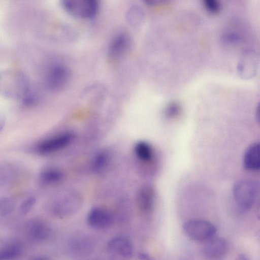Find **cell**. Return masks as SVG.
Returning a JSON list of instances; mask_svg holds the SVG:
<instances>
[{"mask_svg": "<svg viewBox=\"0 0 260 260\" xmlns=\"http://www.w3.org/2000/svg\"><path fill=\"white\" fill-rule=\"evenodd\" d=\"M259 184L255 181L243 179L237 182L233 187V196L239 207L244 209L251 208L259 194Z\"/></svg>", "mask_w": 260, "mask_h": 260, "instance_id": "3957f363", "label": "cell"}, {"mask_svg": "<svg viewBox=\"0 0 260 260\" xmlns=\"http://www.w3.org/2000/svg\"><path fill=\"white\" fill-rule=\"evenodd\" d=\"M13 176V170L10 166L0 165V186L9 183Z\"/></svg>", "mask_w": 260, "mask_h": 260, "instance_id": "603a6c76", "label": "cell"}, {"mask_svg": "<svg viewBox=\"0 0 260 260\" xmlns=\"http://www.w3.org/2000/svg\"><path fill=\"white\" fill-rule=\"evenodd\" d=\"M132 44L131 37L125 31L116 33L108 47V57L112 62L118 61L127 52Z\"/></svg>", "mask_w": 260, "mask_h": 260, "instance_id": "52a82bcc", "label": "cell"}, {"mask_svg": "<svg viewBox=\"0 0 260 260\" xmlns=\"http://www.w3.org/2000/svg\"><path fill=\"white\" fill-rule=\"evenodd\" d=\"M205 242L202 248V252L208 257H219L223 256L227 251V242L222 238L213 237Z\"/></svg>", "mask_w": 260, "mask_h": 260, "instance_id": "4fadbf2b", "label": "cell"}, {"mask_svg": "<svg viewBox=\"0 0 260 260\" xmlns=\"http://www.w3.org/2000/svg\"><path fill=\"white\" fill-rule=\"evenodd\" d=\"M82 200L75 192H68L56 200L53 203L52 211L56 215L67 216L77 211L81 207Z\"/></svg>", "mask_w": 260, "mask_h": 260, "instance_id": "ba28073f", "label": "cell"}, {"mask_svg": "<svg viewBox=\"0 0 260 260\" xmlns=\"http://www.w3.org/2000/svg\"><path fill=\"white\" fill-rule=\"evenodd\" d=\"M145 14L143 9L138 5H133L127 10L125 18L127 23L133 27L141 25L144 20Z\"/></svg>", "mask_w": 260, "mask_h": 260, "instance_id": "d6986e66", "label": "cell"}, {"mask_svg": "<svg viewBox=\"0 0 260 260\" xmlns=\"http://www.w3.org/2000/svg\"><path fill=\"white\" fill-rule=\"evenodd\" d=\"M63 178V173L59 169L49 167L43 169L39 175V180L42 185H50L59 182Z\"/></svg>", "mask_w": 260, "mask_h": 260, "instance_id": "e0dca14e", "label": "cell"}, {"mask_svg": "<svg viewBox=\"0 0 260 260\" xmlns=\"http://www.w3.org/2000/svg\"><path fill=\"white\" fill-rule=\"evenodd\" d=\"M26 235L35 242H43L47 240L51 235L49 225L40 219H32L29 220L25 228Z\"/></svg>", "mask_w": 260, "mask_h": 260, "instance_id": "9c48e42d", "label": "cell"}, {"mask_svg": "<svg viewBox=\"0 0 260 260\" xmlns=\"http://www.w3.org/2000/svg\"><path fill=\"white\" fill-rule=\"evenodd\" d=\"M74 138L75 134L72 132L60 133L39 142L35 146V151L41 155L51 154L68 146Z\"/></svg>", "mask_w": 260, "mask_h": 260, "instance_id": "277c9868", "label": "cell"}, {"mask_svg": "<svg viewBox=\"0 0 260 260\" xmlns=\"http://www.w3.org/2000/svg\"><path fill=\"white\" fill-rule=\"evenodd\" d=\"M24 252L23 245L19 242H13L0 248V260H12L20 257Z\"/></svg>", "mask_w": 260, "mask_h": 260, "instance_id": "ac0fdd59", "label": "cell"}, {"mask_svg": "<svg viewBox=\"0 0 260 260\" xmlns=\"http://www.w3.org/2000/svg\"><path fill=\"white\" fill-rule=\"evenodd\" d=\"M36 203L35 197L30 196L25 199L20 204L19 211L21 215L27 214L34 207Z\"/></svg>", "mask_w": 260, "mask_h": 260, "instance_id": "484cf974", "label": "cell"}, {"mask_svg": "<svg viewBox=\"0 0 260 260\" xmlns=\"http://www.w3.org/2000/svg\"><path fill=\"white\" fill-rule=\"evenodd\" d=\"M259 143L251 144L246 150L243 158L244 167L250 171H258L260 168Z\"/></svg>", "mask_w": 260, "mask_h": 260, "instance_id": "2e32d148", "label": "cell"}, {"mask_svg": "<svg viewBox=\"0 0 260 260\" xmlns=\"http://www.w3.org/2000/svg\"><path fill=\"white\" fill-rule=\"evenodd\" d=\"M181 111V108L179 103L176 102H171L168 105L165 110V116L169 119L177 117Z\"/></svg>", "mask_w": 260, "mask_h": 260, "instance_id": "d4e9b609", "label": "cell"}, {"mask_svg": "<svg viewBox=\"0 0 260 260\" xmlns=\"http://www.w3.org/2000/svg\"><path fill=\"white\" fill-rule=\"evenodd\" d=\"M204 7L207 12L213 15L218 14L221 10L220 0H202Z\"/></svg>", "mask_w": 260, "mask_h": 260, "instance_id": "cb8c5ba5", "label": "cell"}, {"mask_svg": "<svg viewBox=\"0 0 260 260\" xmlns=\"http://www.w3.org/2000/svg\"><path fill=\"white\" fill-rule=\"evenodd\" d=\"M246 32L241 25L234 24L225 28L221 33V41L226 46H235L241 43L245 39Z\"/></svg>", "mask_w": 260, "mask_h": 260, "instance_id": "7c38bea8", "label": "cell"}, {"mask_svg": "<svg viewBox=\"0 0 260 260\" xmlns=\"http://www.w3.org/2000/svg\"><path fill=\"white\" fill-rule=\"evenodd\" d=\"M185 233L191 239L205 242L213 238L216 233L215 226L203 220H191L186 221L183 226Z\"/></svg>", "mask_w": 260, "mask_h": 260, "instance_id": "8992f818", "label": "cell"}, {"mask_svg": "<svg viewBox=\"0 0 260 260\" xmlns=\"http://www.w3.org/2000/svg\"><path fill=\"white\" fill-rule=\"evenodd\" d=\"M107 249L111 255L120 258H128L133 252L131 241L126 237L121 236L111 239L108 243Z\"/></svg>", "mask_w": 260, "mask_h": 260, "instance_id": "30bf717a", "label": "cell"}, {"mask_svg": "<svg viewBox=\"0 0 260 260\" xmlns=\"http://www.w3.org/2000/svg\"><path fill=\"white\" fill-rule=\"evenodd\" d=\"M70 77V71L66 66L59 63L54 64L47 70L45 84L51 91H59L66 87Z\"/></svg>", "mask_w": 260, "mask_h": 260, "instance_id": "5b68a950", "label": "cell"}, {"mask_svg": "<svg viewBox=\"0 0 260 260\" xmlns=\"http://www.w3.org/2000/svg\"><path fill=\"white\" fill-rule=\"evenodd\" d=\"M6 124V119L4 116L0 114V132L3 129Z\"/></svg>", "mask_w": 260, "mask_h": 260, "instance_id": "83f0119b", "label": "cell"}, {"mask_svg": "<svg viewBox=\"0 0 260 260\" xmlns=\"http://www.w3.org/2000/svg\"><path fill=\"white\" fill-rule=\"evenodd\" d=\"M87 219L88 224L96 229L109 228L113 222V217L111 213L102 207L91 209L87 215Z\"/></svg>", "mask_w": 260, "mask_h": 260, "instance_id": "8fae6325", "label": "cell"}, {"mask_svg": "<svg viewBox=\"0 0 260 260\" xmlns=\"http://www.w3.org/2000/svg\"><path fill=\"white\" fill-rule=\"evenodd\" d=\"M15 204L13 201L8 197L0 198V216L10 214L14 210Z\"/></svg>", "mask_w": 260, "mask_h": 260, "instance_id": "7402d4cb", "label": "cell"}, {"mask_svg": "<svg viewBox=\"0 0 260 260\" xmlns=\"http://www.w3.org/2000/svg\"><path fill=\"white\" fill-rule=\"evenodd\" d=\"M60 4L68 15L80 20L95 18L100 8V0H60Z\"/></svg>", "mask_w": 260, "mask_h": 260, "instance_id": "7a4b0ae2", "label": "cell"}, {"mask_svg": "<svg viewBox=\"0 0 260 260\" xmlns=\"http://www.w3.org/2000/svg\"><path fill=\"white\" fill-rule=\"evenodd\" d=\"M143 2L146 5L150 6H157L161 5L168 0H142Z\"/></svg>", "mask_w": 260, "mask_h": 260, "instance_id": "4316f807", "label": "cell"}, {"mask_svg": "<svg viewBox=\"0 0 260 260\" xmlns=\"http://www.w3.org/2000/svg\"><path fill=\"white\" fill-rule=\"evenodd\" d=\"M108 160L109 156L106 152L98 153L92 160L91 164L92 170L97 172L103 171L107 166Z\"/></svg>", "mask_w": 260, "mask_h": 260, "instance_id": "44dd1931", "label": "cell"}, {"mask_svg": "<svg viewBox=\"0 0 260 260\" xmlns=\"http://www.w3.org/2000/svg\"><path fill=\"white\" fill-rule=\"evenodd\" d=\"M257 63V56L253 51H247L243 55L239 63L238 71L244 78H249L254 75Z\"/></svg>", "mask_w": 260, "mask_h": 260, "instance_id": "9a60e30c", "label": "cell"}, {"mask_svg": "<svg viewBox=\"0 0 260 260\" xmlns=\"http://www.w3.org/2000/svg\"><path fill=\"white\" fill-rule=\"evenodd\" d=\"M30 91L29 81L23 72L15 70L0 71V95L22 100Z\"/></svg>", "mask_w": 260, "mask_h": 260, "instance_id": "6da1fadb", "label": "cell"}, {"mask_svg": "<svg viewBox=\"0 0 260 260\" xmlns=\"http://www.w3.org/2000/svg\"><path fill=\"white\" fill-rule=\"evenodd\" d=\"M155 200V191L149 185L143 186L139 190L137 203L140 210L145 214H149L153 209Z\"/></svg>", "mask_w": 260, "mask_h": 260, "instance_id": "5bb4252c", "label": "cell"}, {"mask_svg": "<svg viewBox=\"0 0 260 260\" xmlns=\"http://www.w3.org/2000/svg\"><path fill=\"white\" fill-rule=\"evenodd\" d=\"M135 154L141 161L149 162L153 157V150L151 146L145 141H139L135 146Z\"/></svg>", "mask_w": 260, "mask_h": 260, "instance_id": "ffe728a7", "label": "cell"}]
</instances>
